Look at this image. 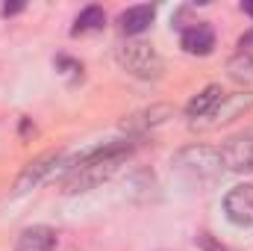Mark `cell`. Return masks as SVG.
<instances>
[{"label": "cell", "instance_id": "8fae6325", "mask_svg": "<svg viewBox=\"0 0 253 251\" xmlns=\"http://www.w3.org/2000/svg\"><path fill=\"white\" fill-rule=\"evenodd\" d=\"M153 18H156V9L147 6V3H138V6H129V9L121 12L118 24H121V30L126 36H138V33H144L153 24Z\"/></svg>", "mask_w": 253, "mask_h": 251}, {"label": "cell", "instance_id": "9c48e42d", "mask_svg": "<svg viewBox=\"0 0 253 251\" xmlns=\"http://www.w3.org/2000/svg\"><path fill=\"white\" fill-rule=\"evenodd\" d=\"M183 51L191 57H209L215 51V33L209 24L203 21H194L191 27H183V39H180Z\"/></svg>", "mask_w": 253, "mask_h": 251}, {"label": "cell", "instance_id": "4fadbf2b", "mask_svg": "<svg viewBox=\"0 0 253 251\" xmlns=\"http://www.w3.org/2000/svg\"><path fill=\"white\" fill-rule=\"evenodd\" d=\"M227 74L233 83H239L242 89L253 92V57H245V54H236L230 63H227Z\"/></svg>", "mask_w": 253, "mask_h": 251}, {"label": "cell", "instance_id": "7a4b0ae2", "mask_svg": "<svg viewBox=\"0 0 253 251\" xmlns=\"http://www.w3.org/2000/svg\"><path fill=\"white\" fill-rule=\"evenodd\" d=\"M126 157H103V160H68V175L62 181L65 195H80L88 189L100 187L103 181H109Z\"/></svg>", "mask_w": 253, "mask_h": 251}, {"label": "cell", "instance_id": "30bf717a", "mask_svg": "<svg viewBox=\"0 0 253 251\" xmlns=\"http://www.w3.org/2000/svg\"><path fill=\"white\" fill-rule=\"evenodd\" d=\"M59 243L56 231L47 228V225H33V228H24L21 237H18V251H53Z\"/></svg>", "mask_w": 253, "mask_h": 251}, {"label": "cell", "instance_id": "5bb4252c", "mask_svg": "<svg viewBox=\"0 0 253 251\" xmlns=\"http://www.w3.org/2000/svg\"><path fill=\"white\" fill-rule=\"evenodd\" d=\"M103 24H106V12L100 9V6H85L80 15H77V21H74V36H83V33H97V30H103Z\"/></svg>", "mask_w": 253, "mask_h": 251}, {"label": "cell", "instance_id": "ba28073f", "mask_svg": "<svg viewBox=\"0 0 253 251\" xmlns=\"http://www.w3.org/2000/svg\"><path fill=\"white\" fill-rule=\"evenodd\" d=\"M171 119H174V107L171 104H153V107H144V110L126 116L121 127H124L126 133H132V136H144L147 130L162 127L165 122H171Z\"/></svg>", "mask_w": 253, "mask_h": 251}, {"label": "cell", "instance_id": "277c9868", "mask_svg": "<svg viewBox=\"0 0 253 251\" xmlns=\"http://www.w3.org/2000/svg\"><path fill=\"white\" fill-rule=\"evenodd\" d=\"M251 110H253V92L239 89V92L224 95V98L218 101V107H215L206 119L191 122V127H194V130H215V127H224V125H230V122H236V119H242V116H248Z\"/></svg>", "mask_w": 253, "mask_h": 251}, {"label": "cell", "instance_id": "3957f363", "mask_svg": "<svg viewBox=\"0 0 253 251\" xmlns=\"http://www.w3.org/2000/svg\"><path fill=\"white\" fill-rule=\"evenodd\" d=\"M118 63H121V68L126 74H132L138 80H159L162 71H165L162 57L147 42H126L118 51Z\"/></svg>", "mask_w": 253, "mask_h": 251}, {"label": "cell", "instance_id": "6da1fadb", "mask_svg": "<svg viewBox=\"0 0 253 251\" xmlns=\"http://www.w3.org/2000/svg\"><path fill=\"white\" fill-rule=\"evenodd\" d=\"M171 169L180 181H186L189 187H212L221 181L224 175V160L221 151L212 145H186L174 154Z\"/></svg>", "mask_w": 253, "mask_h": 251}, {"label": "cell", "instance_id": "52a82bcc", "mask_svg": "<svg viewBox=\"0 0 253 251\" xmlns=\"http://www.w3.org/2000/svg\"><path fill=\"white\" fill-rule=\"evenodd\" d=\"M224 213L233 225L251 228L253 225V184H239L224 195Z\"/></svg>", "mask_w": 253, "mask_h": 251}, {"label": "cell", "instance_id": "9a60e30c", "mask_svg": "<svg viewBox=\"0 0 253 251\" xmlns=\"http://www.w3.org/2000/svg\"><path fill=\"white\" fill-rule=\"evenodd\" d=\"M56 68H62V74H74V77H83V65L77 60H68V57H56Z\"/></svg>", "mask_w": 253, "mask_h": 251}, {"label": "cell", "instance_id": "e0dca14e", "mask_svg": "<svg viewBox=\"0 0 253 251\" xmlns=\"http://www.w3.org/2000/svg\"><path fill=\"white\" fill-rule=\"evenodd\" d=\"M21 9H24V3H6L3 6V15H18Z\"/></svg>", "mask_w": 253, "mask_h": 251}, {"label": "cell", "instance_id": "2e32d148", "mask_svg": "<svg viewBox=\"0 0 253 251\" xmlns=\"http://www.w3.org/2000/svg\"><path fill=\"white\" fill-rule=\"evenodd\" d=\"M239 54L253 57V30H248L245 36H239Z\"/></svg>", "mask_w": 253, "mask_h": 251}, {"label": "cell", "instance_id": "7c38bea8", "mask_svg": "<svg viewBox=\"0 0 253 251\" xmlns=\"http://www.w3.org/2000/svg\"><path fill=\"white\" fill-rule=\"evenodd\" d=\"M224 95H227V92H224L221 86H215V83H212V86H206L203 92H197V95L189 101V107H186V116H189L191 122H200V119H206V116H209V113L218 107V101H221Z\"/></svg>", "mask_w": 253, "mask_h": 251}, {"label": "cell", "instance_id": "ac0fdd59", "mask_svg": "<svg viewBox=\"0 0 253 251\" xmlns=\"http://www.w3.org/2000/svg\"><path fill=\"white\" fill-rule=\"evenodd\" d=\"M242 12H245V15H251V18H253V0H245V3H242Z\"/></svg>", "mask_w": 253, "mask_h": 251}, {"label": "cell", "instance_id": "8992f818", "mask_svg": "<svg viewBox=\"0 0 253 251\" xmlns=\"http://www.w3.org/2000/svg\"><path fill=\"white\" fill-rule=\"evenodd\" d=\"M218 151H221L224 169H230L236 175L253 172V133H236V136H230Z\"/></svg>", "mask_w": 253, "mask_h": 251}, {"label": "cell", "instance_id": "d6986e66", "mask_svg": "<svg viewBox=\"0 0 253 251\" xmlns=\"http://www.w3.org/2000/svg\"><path fill=\"white\" fill-rule=\"evenodd\" d=\"M218 251H221V249H218Z\"/></svg>", "mask_w": 253, "mask_h": 251}, {"label": "cell", "instance_id": "5b68a950", "mask_svg": "<svg viewBox=\"0 0 253 251\" xmlns=\"http://www.w3.org/2000/svg\"><path fill=\"white\" fill-rule=\"evenodd\" d=\"M56 175H68V160L62 154H44V157H36L33 163H27V169L18 175L15 181V195H24L30 189L42 187L44 181L56 178Z\"/></svg>", "mask_w": 253, "mask_h": 251}]
</instances>
